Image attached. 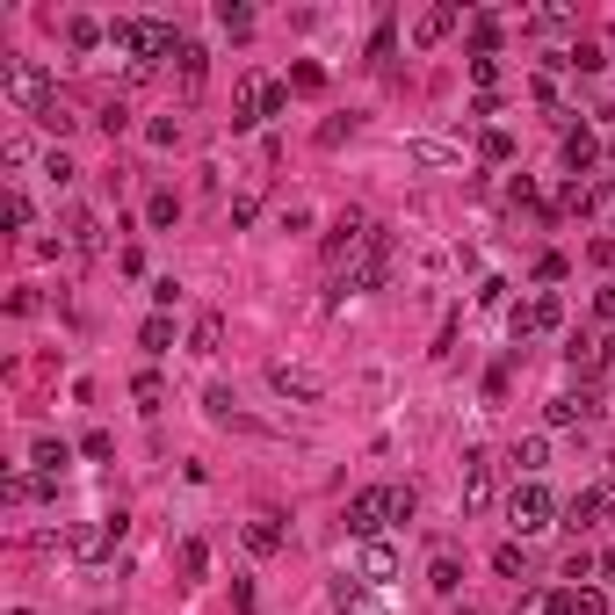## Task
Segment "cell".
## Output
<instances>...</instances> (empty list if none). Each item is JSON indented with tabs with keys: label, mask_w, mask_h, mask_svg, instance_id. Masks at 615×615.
I'll list each match as a JSON object with an SVG mask.
<instances>
[{
	"label": "cell",
	"mask_w": 615,
	"mask_h": 615,
	"mask_svg": "<svg viewBox=\"0 0 615 615\" xmlns=\"http://www.w3.org/2000/svg\"><path fill=\"white\" fill-rule=\"evenodd\" d=\"M550 521H558V500L543 492V478H521V485L507 492V529H514V536H543Z\"/></svg>",
	"instance_id": "1"
},
{
	"label": "cell",
	"mask_w": 615,
	"mask_h": 615,
	"mask_svg": "<svg viewBox=\"0 0 615 615\" xmlns=\"http://www.w3.org/2000/svg\"><path fill=\"white\" fill-rule=\"evenodd\" d=\"M384 275H391V232H377L348 268H333V290H384Z\"/></svg>",
	"instance_id": "2"
},
{
	"label": "cell",
	"mask_w": 615,
	"mask_h": 615,
	"mask_svg": "<svg viewBox=\"0 0 615 615\" xmlns=\"http://www.w3.org/2000/svg\"><path fill=\"white\" fill-rule=\"evenodd\" d=\"M0 95H8L15 109H44L51 102V73L37 66V58H15V66H0Z\"/></svg>",
	"instance_id": "3"
},
{
	"label": "cell",
	"mask_w": 615,
	"mask_h": 615,
	"mask_svg": "<svg viewBox=\"0 0 615 615\" xmlns=\"http://www.w3.org/2000/svg\"><path fill=\"white\" fill-rule=\"evenodd\" d=\"M558 319H565V304L543 290V297H529V304H514V312H507V333H514V348H529L536 333H558Z\"/></svg>",
	"instance_id": "4"
},
{
	"label": "cell",
	"mask_w": 615,
	"mask_h": 615,
	"mask_svg": "<svg viewBox=\"0 0 615 615\" xmlns=\"http://www.w3.org/2000/svg\"><path fill=\"white\" fill-rule=\"evenodd\" d=\"M384 521H398V514H391V485H362L355 500H348V536L377 543V529H384Z\"/></svg>",
	"instance_id": "5"
},
{
	"label": "cell",
	"mask_w": 615,
	"mask_h": 615,
	"mask_svg": "<svg viewBox=\"0 0 615 615\" xmlns=\"http://www.w3.org/2000/svg\"><path fill=\"white\" fill-rule=\"evenodd\" d=\"M116 543H123V507H116V514H102V521H87V529H73V536H66V550H73V558H109Z\"/></svg>",
	"instance_id": "6"
},
{
	"label": "cell",
	"mask_w": 615,
	"mask_h": 615,
	"mask_svg": "<svg viewBox=\"0 0 615 615\" xmlns=\"http://www.w3.org/2000/svg\"><path fill=\"white\" fill-rule=\"evenodd\" d=\"M268 384L283 391L290 406H319V391H326V384L312 377V369H297V362H268Z\"/></svg>",
	"instance_id": "7"
},
{
	"label": "cell",
	"mask_w": 615,
	"mask_h": 615,
	"mask_svg": "<svg viewBox=\"0 0 615 615\" xmlns=\"http://www.w3.org/2000/svg\"><path fill=\"white\" fill-rule=\"evenodd\" d=\"M102 218L95 210H66V254H80V261H102Z\"/></svg>",
	"instance_id": "8"
},
{
	"label": "cell",
	"mask_w": 615,
	"mask_h": 615,
	"mask_svg": "<svg viewBox=\"0 0 615 615\" xmlns=\"http://www.w3.org/2000/svg\"><path fill=\"white\" fill-rule=\"evenodd\" d=\"M485 507H492V456L464 449V514H485Z\"/></svg>",
	"instance_id": "9"
},
{
	"label": "cell",
	"mask_w": 615,
	"mask_h": 615,
	"mask_svg": "<svg viewBox=\"0 0 615 615\" xmlns=\"http://www.w3.org/2000/svg\"><path fill=\"white\" fill-rule=\"evenodd\" d=\"M601 167V138L587 131V123H565V174L579 181V174H594Z\"/></svg>",
	"instance_id": "10"
},
{
	"label": "cell",
	"mask_w": 615,
	"mask_h": 615,
	"mask_svg": "<svg viewBox=\"0 0 615 615\" xmlns=\"http://www.w3.org/2000/svg\"><path fill=\"white\" fill-rule=\"evenodd\" d=\"M355 579H362V587H391V579H398V550L377 536V543H362V565H355Z\"/></svg>",
	"instance_id": "11"
},
{
	"label": "cell",
	"mask_w": 615,
	"mask_h": 615,
	"mask_svg": "<svg viewBox=\"0 0 615 615\" xmlns=\"http://www.w3.org/2000/svg\"><path fill=\"white\" fill-rule=\"evenodd\" d=\"M456 22H464V8H456V0H442V8H427V15L413 22V44H420V51H435V44L449 37Z\"/></svg>",
	"instance_id": "12"
},
{
	"label": "cell",
	"mask_w": 615,
	"mask_h": 615,
	"mask_svg": "<svg viewBox=\"0 0 615 615\" xmlns=\"http://www.w3.org/2000/svg\"><path fill=\"white\" fill-rule=\"evenodd\" d=\"M254 123H261V73H246L232 87V131H254Z\"/></svg>",
	"instance_id": "13"
},
{
	"label": "cell",
	"mask_w": 615,
	"mask_h": 615,
	"mask_svg": "<svg viewBox=\"0 0 615 615\" xmlns=\"http://www.w3.org/2000/svg\"><path fill=\"white\" fill-rule=\"evenodd\" d=\"M587 413H594V398H587V391H558V398L543 406L550 427H572V420H587Z\"/></svg>",
	"instance_id": "14"
},
{
	"label": "cell",
	"mask_w": 615,
	"mask_h": 615,
	"mask_svg": "<svg viewBox=\"0 0 615 615\" xmlns=\"http://www.w3.org/2000/svg\"><path fill=\"white\" fill-rule=\"evenodd\" d=\"M29 464H37L44 478H58V471H66V464H73V449H66V442H58V435H37V442H29Z\"/></svg>",
	"instance_id": "15"
},
{
	"label": "cell",
	"mask_w": 615,
	"mask_h": 615,
	"mask_svg": "<svg viewBox=\"0 0 615 615\" xmlns=\"http://www.w3.org/2000/svg\"><path fill=\"white\" fill-rule=\"evenodd\" d=\"M203 73H210V51L203 44H181V95H189V102L203 95Z\"/></svg>",
	"instance_id": "16"
},
{
	"label": "cell",
	"mask_w": 615,
	"mask_h": 615,
	"mask_svg": "<svg viewBox=\"0 0 615 615\" xmlns=\"http://www.w3.org/2000/svg\"><path fill=\"white\" fill-rule=\"evenodd\" d=\"M246 550H254V558H275V550H283V529H275V514H254V521H246Z\"/></svg>",
	"instance_id": "17"
},
{
	"label": "cell",
	"mask_w": 615,
	"mask_h": 615,
	"mask_svg": "<svg viewBox=\"0 0 615 615\" xmlns=\"http://www.w3.org/2000/svg\"><path fill=\"white\" fill-rule=\"evenodd\" d=\"M138 348H145V355H167V348H174V312H152V319L138 326Z\"/></svg>",
	"instance_id": "18"
},
{
	"label": "cell",
	"mask_w": 615,
	"mask_h": 615,
	"mask_svg": "<svg viewBox=\"0 0 615 615\" xmlns=\"http://www.w3.org/2000/svg\"><path fill=\"white\" fill-rule=\"evenodd\" d=\"M543 464H550V442H543V435H521V442H514V471H521V478H543Z\"/></svg>",
	"instance_id": "19"
},
{
	"label": "cell",
	"mask_w": 615,
	"mask_h": 615,
	"mask_svg": "<svg viewBox=\"0 0 615 615\" xmlns=\"http://www.w3.org/2000/svg\"><path fill=\"white\" fill-rule=\"evenodd\" d=\"M565 362L579 369V377H594V369H601V341H594V333H572V341H565Z\"/></svg>",
	"instance_id": "20"
},
{
	"label": "cell",
	"mask_w": 615,
	"mask_h": 615,
	"mask_svg": "<svg viewBox=\"0 0 615 615\" xmlns=\"http://www.w3.org/2000/svg\"><path fill=\"white\" fill-rule=\"evenodd\" d=\"M218 341H225V312H203L189 333V355H218Z\"/></svg>",
	"instance_id": "21"
},
{
	"label": "cell",
	"mask_w": 615,
	"mask_h": 615,
	"mask_svg": "<svg viewBox=\"0 0 615 615\" xmlns=\"http://www.w3.org/2000/svg\"><path fill=\"white\" fill-rule=\"evenodd\" d=\"M478 160H485V167H507V160H514V131H500V123H492V131L478 138Z\"/></svg>",
	"instance_id": "22"
},
{
	"label": "cell",
	"mask_w": 615,
	"mask_h": 615,
	"mask_svg": "<svg viewBox=\"0 0 615 615\" xmlns=\"http://www.w3.org/2000/svg\"><path fill=\"white\" fill-rule=\"evenodd\" d=\"M427 587H435L442 601H456V587H464V565H456V558H435V565H427Z\"/></svg>",
	"instance_id": "23"
},
{
	"label": "cell",
	"mask_w": 615,
	"mask_h": 615,
	"mask_svg": "<svg viewBox=\"0 0 615 615\" xmlns=\"http://www.w3.org/2000/svg\"><path fill=\"white\" fill-rule=\"evenodd\" d=\"M406 160H420V167H456V145H442V138H413Z\"/></svg>",
	"instance_id": "24"
},
{
	"label": "cell",
	"mask_w": 615,
	"mask_h": 615,
	"mask_svg": "<svg viewBox=\"0 0 615 615\" xmlns=\"http://www.w3.org/2000/svg\"><path fill=\"white\" fill-rule=\"evenodd\" d=\"M492 572H500V579H529V550H521V543H500V550H492Z\"/></svg>",
	"instance_id": "25"
},
{
	"label": "cell",
	"mask_w": 615,
	"mask_h": 615,
	"mask_svg": "<svg viewBox=\"0 0 615 615\" xmlns=\"http://www.w3.org/2000/svg\"><path fill=\"white\" fill-rule=\"evenodd\" d=\"M102 37H109V29H102L95 15H73V22H66V44H73V51H95Z\"/></svg>",
	"instance_id": "26"
},
{
	"label": "cell",
	"mask_w": 615,
	"mask_h": 615,
	"mask_svg": "<svg viewBox=\"0 0 615 615\" xmlns=\"http://www.w3.org/2000/svg\"><path fill=\"white\" fill-rule=\"evenodd\" d=\"M145 218H152V232H167V225L181 218V196H174V189H152V203H145Z\"/></svg>",
	"instance_id": "27"
},
{
	"label": "cell",
	"mask_w": 615,
	"mask_h": 615,
	"mask_svg": "<svg viewBox=\"0 0 615 615\" xmlns=\"http://www.w3.org/2000/svg\"><path fill=\"white\" fill-rule=\"evenodd\" d=\"M131 398H138L145 413H160V406H167V384L152 377V369H138V377H131Z\"/></svg>",
	"instance_id": "28"
},
{
	"label": "cell",
	"mask_w": 615,
	"mask_h": 615,
	"mask_svg": "<svg viewBox=\"0 0 615 615\" xmlns=\"http://www.w3.org/2000/svg\"><path fill=\"white\" fill-rule=\"evenodd\" d=\"M37 123H44V131H58V138H66V131H73L80 116H73V102H58V95H51V102L37 109Z\"/></svg>",
	"instance_id": "29"
},
{
	"label": "cell",
	"mask_w": 615,
	"mask_h": 615,
	"mask_svg": "<svg viewBox=\"0 0 615 615\" xmlns=\"http://www.w3.org/2000/svg\"><path fill=\"white\" fill-rule=\"evenodd\" d=\"M218 22H225V37H254V8H239V0H225Z\"/></svg>",
	"instance_id": "30"
},
{
	"label": "cell",
	"mask_w": 615,
	"mask_h": 615,
	"mask_svg": "<svg viewBox=\"0 0 615 615\" xmlns=\"http://www.w3.org/2000/svg\"><path fill=\"white\" fill-rule=\"evenodd\" d=\"M565 22H572L565 8H536L529 22H521V29H529V37H558V29H565Z\"/></svg>",
	"instance_id": "31"
},
{
	"label": "cell",
	"mask_w": 615,
	"mask_h": 615,
	"mask_svg": "<svg viewBox=\"0 0 615 615\" xmlns=\"http://www.w3.org/2000/svg\"><path fill=\"white\" fill-rule=\"evenodd\" d=\"M232 406H239V398H232L225 384H210V391H203V413H210V420H218V427L232 420Z\"/></svg>",
	"instance_id": "32"
},
{
	"label": "cell",
	"mask_w": 615,
	"mask_h": 615,
	"mask_svg": "<svg viewBox=\"0 0 615 615\" xmlns=\"http://www.w3.org/2000/svg\"><path fill=\"white\" fill-rule=\"evenodd\" d=\"M290 109V80H261V116H283Z\"/></svg>",
	"instance_id": "33"
},
{
	"label": "cell",
	"mask_w": 615,
	"mask_h": 615,
	"mask_svg": "<svg viewBox=\"0 0 615 615\" xmlns=\"http://www.w3.org/2000/svg\"><path fill=\"white\" fill-rule=\"evenodd\" d=\"M565 579H572V587H579V579H601V558H594V550H572V558H565Z\"/></svg>",
	"instance_id": "34"
},
{
	"label": "cell",
	"mask_w": 615,
	"mask_h": 615,
	"mask_svg": "<svg viewBox=\"0 0 615 615\" xmlns=\"http://www.w3.org/2000/svg\"><path fill=\"white\" fill-rule=\"evenodd\" d=\"M290 87H297V95H319V87H326V73L312 66V58H304V66H290Z\"/></svg>",
	"instance_id": "35"
},
{
	"label": "cell",
	"mask_w": 615,
	"mask_h": 615,
	"mask_svg": "<svg viewBox=\"0 0 615 615\" xmlns=\"http://www.w3.org/2000/svg\"><path fill=\"white\" fill-rule=\"evenodd\" d=\"M261 218V189H239L232 196V225H254Z\"/></svg>",
	"instance_id": "36"
},
{
	"label": "cell",
	"mask_w": 615,
	"mask_h": 615,
	"mask_svg": "<svg viewBox=\"0 0 615 615\" xmlns=\"http://www.w3.org/2000/svg\"><path fill=\"white\" fill-rule=\"evenodd\" d=\"M8 225H15V232L37 225V210H29V196H22V189H8Z\"/></svg>",
	"instance_id": "37"
},
{
	"label": "cell",
	"mask_w": 615,
	"mask_h": 615,
	"mask_svg": "<svg viewBox=\"0 0 615 615\" xmlns=\"http://www.w3.org/2000/svg\"><path fill=\"white\" fill-rule=\"evenodd\" d=\"M565 66H579V73H601V44H572V51H565Z\"/></svg>",
	"instance_id": "38"
},
{
	"label": "cell",
	"mask_w": 615,
	"mask_h": 615,
	"mask_svg": "<svg viewBox=\"0 0 615 615\" xmlns=\"http://www.w3.org/2000/svg\"><path fill=\"white\" fill-rule=\"evenodd\" d=\"M145 138H152V145H174V138H181V116H152Z\"/></svg>",
	"instance_id": "39"
},
{
	"label": "cell",
	"mask_w": 615,
	"mask_h": 615,
	"mask_svg": "<svg viewBox=\"0 0 615 615\" xmlns=\"http://www.w3.org/2000/svg\"><path fill=\"white\" fill-rule=\"evenodd\" d=\"M391 514L413 521V514H420V492H413V485H391Z\"/></svg>",
	"instance_id": "40"
},
{
	"label": "cell",
	"mask_w": 615,
	"mask_h": 615,
	"mask_svg": "<svg viewBox=\"0 0 615 615\" xmlns=\"http://www.w3.org/2000/svg\"><path fill=\"white\" fill-rule=\"evenodd\" d=\"M471 80H478V95H492V80H500V58H471Z\"/></svg>",
	"instance_id": "41"
},
{
	"label": "cell",
	"mask_w": 615,
	"mask_h": 615,
	"mask_svg": "<svg viewBox=\"0 0 615 615\" xmlns=\"http://www.w3.org/2000/svg\"><path fill=\"white\" fill-rule=\"evenodd\" d=\"M391 44H398V29H391V15L377 22V37H369V58H391Z\"/></svg>",
	"instance_id": "42"
},
{
	"label": "cell",
	"mask_w": 615,
	"mask_h": 615,
	"mask_svg": "<svg viewBox=\"0 0 615 615\" xmlns=\"http://www.w3.org/2000/svg\"><path fill=\"white\" fill-rule=\"evenodd\" d=\"M572 594H579V615H608V594L601 587H572Z\"/></svg>",
	"instance_id": "43"
},
{
	"label": "cell",
	"mask_w": 615,
	"mask_h": 615,
	"mask_svg": "<svg viewBox=\"0 0 615 615\" xmlns=\"http://www.w3.org/2000/svg\"><path fill=\"white\" fill-rule=\"evenodd\" d=\"M44 174H51V181H58V189H66V181H73V174H80V167H73V160H66V152H51V160H44Z\"/></svg>",
	"instance_id": "44"
},
{
	"label": "cell",
	"mask_w": 615,
	"mask_h": 615,
	"mask_svg": "<svg viewBox=\"0 0 615 615\" xmlns=\"http://www.w3.org/2000/svg\"><path fill=\"white\" fill-rule=\"evenodd\" d=\"M529 95H536L543 109H558V80H550V73H536V87H529ZM558 116H565V109H558Z\"/></svg>",
	"instance_id": "45"
},
{
	"label": "cell",
	"mask_w": 615,
	"mask_h": 615,
	"mask_svg": "<svg viewBox=\"0 0 615 615\" xmlns=\"http://www.w3.org/2000/svg\"><path fill=\"white\" fill-rule=\"evenodd\" d=\"M536 283H565V254H543L536 261Z\"/></svg>",
	"instance_id": "46"
},
{
	"label": "cell",
	"mask_w": 615,
	"mask_h": 615,
	"mask_svg": "<svg viewBox=\"0 0 615 615\" xmlns=\"http://www.w3.org/2000/svg\"><path fill=\"white\" fill-rule=\"evenodd\" d=\"M174 297H181V283H174V275H160V283H152V304H160V312H174Z\"/></svg>",
	"instance_id": "47"
},
{
	"label": "cell",
	"mask_w": 615,
	"mask_h": 615,
	"mask_svg": "<svg viewBox=\"0 0 615 615\" xmlns=\"http://www.w3.org/2000/svg\"><path fill=\"white\" fill-rule=\"evenodd\" d=\"M109 449H116V442L102 435V427H95V435H80V456H95V464H102V456H109Z\"/></svg>",
	"instance_id": "48"
},
{
	"label": "cell",
	"mask_w": 615,
	"mask_h": 615,
	"mask_svg": "<svg viewBox=\"0 0 615 615\" xmlns=\"http://www.w3.org/2000/svg\"><path fill=\"white\" fill-rule=\"evenodd\" d=\"M594 319H608V326H615V283H608V290L594 297Z\"/></svg>",
	"instance_id": "49"
},
{
	"label": "cell",
	"mask_w": 615,
	"mask_h": 615,
	"mask_svg": "<svg viewBox=\"0 0 615 615\" xmlns=\"http://www.w3.org/2000/svg\"><path fill=\"white\" fill-rule=\"evenodd\" d=\"M601 579H608V587H615V550H608V558H601Z\"/></svg>",
	"instance_id": "50"
},
{
	"label": "cell",
	"mask_w": 615,
	"mask_h": 615,
	"mask_svg": "<svg viewBox=\"0 0 615 615\" xmlns=\"http://www.w3.org/2000/svg\"><path fill=\"white\" fill-rule=\"evenodd\" d=\"M15 615H29V608H15Z\"/></svg>",
	"instance_id": "51"
},
{
	"label": "cell",
	"mask_w": 615,
	"mask_h": 615,
	"mask_svg": "<svg viewBox=\"0 0 615 615\" xmlns=\"http://www.w3.org/2000/svg\"><path fill=\"white\" fill-rule=\"evenodd\" d=\"M464 615H471V608H464Z\"/></svg>",
	"instance_id": "52"
}]
</instances>
